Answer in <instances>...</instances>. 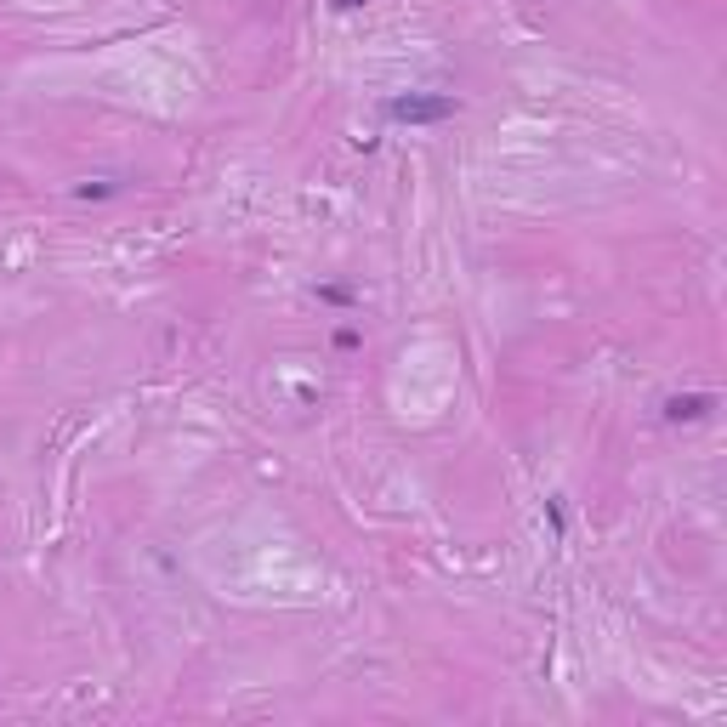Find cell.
Listing matches in <instances>:
<instances>
[{
	"instance_id": "6da1fadb",
	"label": "cell",
	"mask_w": 727,
	"mask_h": 727,
	"mask_svg": "<svg viewBox=\"0 0 727 727\" xmlns=\"http://www.w3.org/2000/svg\"><path fill=\"white\" fill-rule=\"evenodd\" d=\"M455 97H450V91H438V97H415V91H409V97H392V103H386V114H392V120H409V126H432V120H450L455 114Z\"/></svg>"
},
{
	"instance_id": "7a4b0ae2",
	"label": "cell",
	"mask_w": 727,
	"mask_h": 727,
	"mask_svg": "<svg viewBox=\"0 0 727 727\" xmlns=\"http://www.w3.org/2000/svg\"><path fill=\"white\" fill-rule=\"evenodd\" d=\"M710 404H716L710 392H693V398H671V404H665V415H671V421H699Z\"/></svg>"
},
{
	"instance_id": "3957f363",
	"label": "cell",
	"mask_w": 727,
	"mask_h": 727,
	"mask_svg": "<svg viewBox=\"0 0 727 727\" xmlns=\"http://www.w3.org/2000/svg\"><path fill=\"white\" fill-rule=\"evenodd\" d=\"M330 6H335V12H359L364 0H330Z\"/></svg>"
}]
</instances>
